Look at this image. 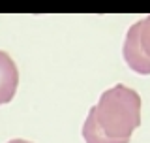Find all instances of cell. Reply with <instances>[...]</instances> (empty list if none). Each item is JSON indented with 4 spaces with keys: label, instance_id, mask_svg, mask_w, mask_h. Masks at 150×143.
Wrapping results in <instances>:
<instances>
[{
    "label": "cell",
    "instance_id": "4",
    "mask_svg": "<svg viewBox=\"0 0 150 143\" xmlns=\"http://www.w3.org/2000/svg\"><path fill=\"white\" fill-rule=\"evenodd\" d=\"M8 143H30V141H26V139H11V141H8Z\"/></svg>",
    "mask_w": 150,
    "mask_h": 143
},
{
    "label": "cell",
    "instance_id": "2",
    "mask_svg": "<svg viewBox=\"0 0 150 143\" xmlns=\"http://www.w3.org/2000/svg\"><path fill=\"white\" fill-rule=\"evenodd\" d=\"M122 55L133 72L150 75V15L129 26Z\"/></svg>",
    "mask_w": 150,
    "mask_h": 143
},
{
    "label": "cell",
    "instance_id": "1",
    "mask_svg": "<svg viewBox=\"0 0 150 143\" xmlns=\"http://www.w3.org/2000/svg\"><path fill=\"white\" fill-rule=\"evenodd\" d=\"M141 124V96L126 85H115L90 107L83 124L86 143H129Z\"/></svg>",
    "mask_w": 150,
    "mask_h": 143
},
{
    "label": "cell",
    "instance_id": "3",
    "mask_svg": "<svg viewBox=\"0 0 150 143\" xmlns=\"http://www.w3.org/2000/svg\"><path fill=\"white\" fill-rule=\"evenodd\" d=\"M19 85V70L6 51H0V106L11 102Z\"/></svg>",
    "mask_w": 150,
    "mask_h": 143
}]
</instances>
